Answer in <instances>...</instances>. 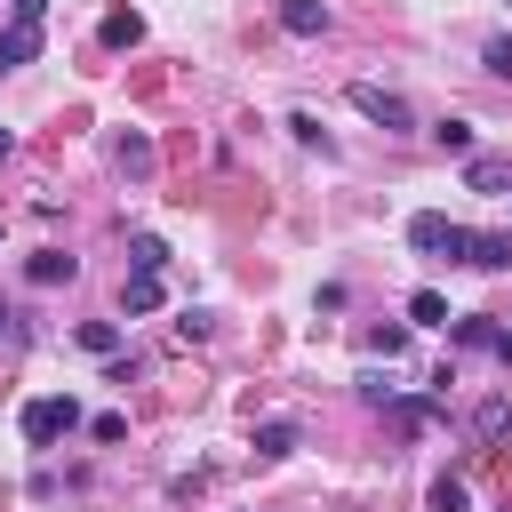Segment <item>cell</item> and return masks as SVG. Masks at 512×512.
<instances>
[{
    "mask_svg": "<svg viewBox=\"0 0 512 512\" xmlns=\"http://www.w3.org/2000/svg\"><path fill=\"white\" fill-rule=\"evenodd\" d=\"M344 96H352V112H360V120H376L384 136H408V128H416V104H408L400 88H384V80H352Z\"/></svg>",
    "mask_w": 512,
    "mask_h": 512,
    "instance_id": "6da1fadb",
    "label": "cell"
},
{
    "mask_svg": "<svg viewBox=\"0 0 512 512\" xmlns=\"http://www.w3.org/2000/svg\"><path fill=\"white\" fill-rule=\"evenodd\" d=\"M40 16H48V0H16V24H0V72H16V64H32L40 56Z\"/></svg>",
    "mask_w": 512,
    "mask_h": 512,
    "instance_id": "7a4b0ae2",
    "label": "cell"
},
{
    "mask_svg": "<svg viewBox=\"0 0 512 512\" xmlns=\"http://www.w3.org/2000/svg\"><path fill=\"white\" fill-rule=\"evenodd\" d=\"M408 248H416V256H448V264H464V224H448L440 208H416V216H408Z\"/></svg>",
    "mask_w": 512,
    "mask_h": 512,
    "instance_id": "3957f363",
    "label": "cell"
},
{
    "mask_svg": "<svg viewBox=\"0 0 512 512\" xmlns=\"http://www.w3.org/2000/svg\"><path fill=\"white\" fill-rule=\"evenodd\" d=\"M16 424H24V440H32V448H48V440H64V432L80 424V400H72V392H64V400H56V392H48V400H24V416H16Z\"/></svg>",
    "mask_w": 512,
    "mask_h": 512,
    "instance_id": "277c9868",
    "label": "cell"
},
{
    "mask_svg": "<svg viewBox=\"0 0 512 512\" xmlns=\"http://www.w3.org/2000/svg\"><path fill=\"white\" fill-rule=\"evenodd\" d=\"M112 168H120L128 184H152V168H160L152 136H144V128H120V136H112Z\"/></svg>",
    "mask_w": 512,
    "mask_h": 512,
    "instance_id": "5b68a950",
    "label": "cell"
},
{
    "mask_svg": "<svg viewBox=\"0 0 512 512\" xmlns=\"http://www.w3.org/2000/svg\"><path fill=\"white\" fill-rule=\"evenodd\" d=\"M248 448H256L264 464H280V456H296V448H304V424H296V416H264V424L248 432Z\"/></svg>",
    "mask_w": 512,
    "mask_h": 512,
    "instance_id": "8992f818",
    "label": "cell"
},
{
    "mask_svg": "<svg viewBox=\"0 0 512 512\" xmlns=\"http://www.w3.org/2000/svg\"><path fill=\"white\" fill-rule=\"evenodd\" d=\"M464 192H488V200L512 192V160H504V152H472V160H464Z\"/></svg>",
    "mask_w": 512,
    "mask_h": 512,
    "instance_id": "52a82bcc",
    "label": "cell"
},
{
    "mask_svg": "<svg viewBox=\"0 0 512 512\" xmlns=\"http://www.w3.org/2000/svg\"><path fill=\"white\" fill-rule=\"evenodd\" d=\"M464 264L472 272H512V232H464Z\"/></svg>",
    "mask_w": 512,
    "mask_h": 512,
    "instance_id": "ba28073f",
    "label": "cell"
},
{
    "mask_svg": "<svg viewBox=\"0 0 512 512\" xmlns=\"http://www.w3.org/2000/svg\"><path fill=\"white\" fill-rule=\"evenodd\" d=\"M160 304H168L160 272H128V280H120V312H128V320H144V312H160Z\"/></svg>",
    "mask_w": 512,
    "mask_h": 512,
    "instance_id": "9c48e42d",
    "label": "cell"
},
{
    "mask_svg": "<svg viewBox=\"0 0 512 512\" xmlns=\"http://www.w3.org/2000/svg\"><path fill=\"white\" fill-rule=\"evenodd\" d=\"M72 272H80V256H64V248H32V256H24V280H32V288H56V280H72Z\"/></svg>",
    "mask_w": 512,
    "mask_h": 512,
    "instance_id": "30bf717a",
    "label": "cell"
},
{
    "mask_svg": "<svg viewBox=\"0 0 512 512\" xmlns=\"http://www.w3.org/2000/svg\"><path fill=\"white\" fill-rule=\"evenodd\" d=\"M280 32L320 40V32H328V8H320V0H280Z\"/></svg>",
    "mask_w": 512,
    "mask_h": 512,
    "instance_id": "8fae6325",
    "label": "cell"
},
{
    "mask_svg": "<svg viewBox=\"0 0 512 512\" xmlns=\"http://www.w3.org/2000/svg\"><path fill=\"white\" fill-rule=\"evenodd\" d=\"M504 432H512V400H504V392H488V400L472 408V440L488 448V440H504Z\"/></svg>",
    "mask_w": 512,
    "mask_h": 512,
    "instance_id": "7c38bea8",
    "label": "cell"
},
{
    "mask_svg": "<svg viewBox=\"0 0 512 512\" xmlns=\"http://www.w3.org/2000/svg\"><path fill=\"white\" fill-rule=\"evenodd\" d=\"M72 344H80V352H96V360H120V320H80V328H72Z\"/></svg>",
    "mask_w": 512,
    "mask_h": 512,
    "instance_id": "4fadbf2b",
    "label": "cell"
},
{
    "mask_svg": "<svg viewBox=\"0 0 512 512\" xmlns=\"http://www.w3.org/2000/svg\"><path fill=\"white\" fill-rule=\"evenodd\" d=\"M96 32H104V48H136V40H144V16H136V8H112Z\"/></svg>",
    "mask_w": 512,
    "mask_h": 512,
    "instance_id": "5bb4252c",
    "label": "cell"
},
{
    "mask_svg": "<svg viewBox=\"0 0 512 512\" xmlns=\"http://www.w3.org/2000/svg\"><path fill=\"white\" fill-rule=\"evenodd\" d=\"M432 144H440V152H456V160H472V152H480V144H472V120H456V112H448V120H432Z\"/></svg>",
    "mask_w": 512,
    "mask_h": 512,
    "instance_id": "9a60e30c",
    "label": "cell"
},
{
    "mask_svg": "<svg viewBox=\"0 0 512 512\" xmlns=\"http://www.w3.org/2000/svg\"><path fill=\"white\" fill-rule=\"evenodd\" d=\"M408 328H448V296L440 288H416L408 296Z\"/></svg>",
    "mask_w": 512,
    "mask_h": 512,
    "instance_id": "2e32d148",
    "label": "cell"
},
{
    "mask_svg": "<svg viewBox=\"0 0 512 512\" xmlns=\"http://www.w3.org/2000/svg\"><path fill=\"white\" fill-rule=\"evenodd\" d=\"M424 512H472L464 480H456V472H440V480H432V496H424Z\"/></svg>",
    "mask_w": 512,
    "mask_h": 512,
    "instance_id": "e0dca14e",
    "label": "cell"
},
{
    "mask_svg": "<svg viewBox=\"0 0 512 512\" xmlns=\"http://www.w3.org/2000/svg\"><path fill=\"white\" fill-rule=\"evenodd\" d=\"M368 352L400 360V352H408V320H376V328H368Z\"/></svg>",
    "mask_w": 512,
    "mask_h": 512,
    "instance_id": "ac0fdd59",
    "label": "cell"
},
{
    "mask_svg": "<svg viewBox=\"0 0 512 512\" xmlns=\"http://www.w3.org/2000/svg\"><path fill=\"white\" fill-rule=\"evenodd\" d=\"M160 264H168V248H160L152 232H136V240H128V272H160Z\"/></svg>",
    "mask_w": 512,
    "mask_h": 512,
    "instance_id": "d6986e66",
    "label": "cell"
},
{
    "mask_svg": "<svg viewBox=\"0 0 512 512\" xmlns=\"http://www.w3.org/2000/svg\"><path fill=\"white\" fill-rule=\"evenodd\" d=\"M448 336H456V344H472V352H496V320H456Z\"/></svg>",
    "mask_w": 512,
    "mask_h": 512,
    "instance_id": "ffe728a7",
    "label": "cell"
},
{
    "mask_svg": "<svg viewBox=\"0 0 512 512\" xmlns=\"http://www.w3.org/2000/svg\"><path fill=\"white\" fill-rule=\"evenodd\" d=\"M288 136H296V144H312V152H336V144L320 136V120H312V112H288Z\"/></svg>",
    "mask_w": 512,
    "mask_h": 512,
    "instance_id": "44dd1931",
    "label": "cell"
},
{
    "mask_svg": "<svg viewBox=\"0 0 512 512\" xmlns=\"http://www.w3.org/2000/svg\"><path fill=\"white\" fill-rule=\"evenodd\" d=\"M480 64H488V72H496V80H512V40H504V32H496V40H488V48H480Z\"/></svg>",
    "mask_w": 512,
    "mask_h": 512,
    "instance_id": "7402d4cb",
    "label": "cell"
},
{
    "mask_svg": "<svg viewBox=\"0 0 512 512\" xmlns=\"http://www.w3.org/2000/svg\"><path fill=\"white\" fill-rule=\"evenodd\" d=\"M176 336H184V344H208V336H216V320H208V312H184V320H176Z\"/></svg>",
    "mask_w": 512,
    "mask_h": 512,
    "instance_id": "603a6c76",
    "label": "cell"
},
{
    "mask_svg": "<svg viewBox=\"0 0 512 512\" xmlns=\"http://www.w3.org/2000/svg\"><path fill=\"white\" fill-rule=\"evenodd\" d=\"M360 400H368V408H392V400H400V392H392V384H384V376H376V368H368V376H360Z\"/></svg>",
    "mask_w": 512,
    "mask_h": 512,
    "instance_id": "cb8c5ba5",
    "label": "cell"
},
{
    "mask_svg": "<svg viewBox=\"0 0 512 512\" xmlns=\"http://www.w3.org/2000/svg\"><path fill=\"white\" fill-rule=\"evenodd\" d=\"M496 360H504V368H512V328H496Z\"/></svg>",
    "mask_w": 512,
    "mask_h": 512,
    "instance_id": "d4e9b609",
    "label": "cell"
},
{
    "mask_svg": "<svg viewBox=\"0 0 512 512\" xmlns=\"http://www.w3.org/2000/svg\"><path fill=\"white\" fill-rule=\"evenodd\" d=\"M8 152H16V128H0V160H8Z\"/></svg>",
    "mask_w": 512,
    "mask_h": 512,
    "instance_id": "484cf974",
    "label": "cell"
}]
</instances>
